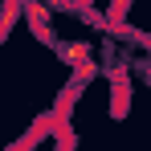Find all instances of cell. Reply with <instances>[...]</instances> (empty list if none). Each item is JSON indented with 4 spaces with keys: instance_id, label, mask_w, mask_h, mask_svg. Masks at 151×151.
<instances>
[{
    "instance_id": "6da1fadb",
    "label": "cell",
    "mask_w": 151,
    "mask_h": 151,
    "mask_svg": "<svg viewBox=\"0 0 151 151\" xmlns=\"http://www.w3.org/2000/svg\"><path fill=\"white\" fill-rule=\"evenodd\" d=\"M17 8L29 17V25H33V33H37V41L57 49V33H53V25H49V8H45V4H33V0H17Z\"/></svg>"
},
{
    "instance_id": "7a4b0ae2",
    "label": "cell",
    "mask_w": 151,
    "mask_h": 151,
    "mask_svg": "<svg viewBox=\"0 0 151 151\" xmlns=\"http://www.w3.org/2000/svg\"><path fill=\"white\" fill-rule=\"evenodd\" d=\"M127 65H119V70H110V94H114V102H110V114L114 119H123L127 110H131V98H127Z\"/></svg>"
},
{
    "instance_id": "3957f363",
    "label": "cell",
    "mask_w": 151,
    "mask_h": 151,
    "mask_svg": "<svg viewBox=\"0 0 151 151\" xmlns=\"http://www.w3.org/2000/svg\"><path fill=\"white\" fill-rule=\"evenodd\" d=\"M57 53H61L74 70H78V65H86V61H94V53H90L86 41H57Z\"/></svg>"
}]
</instances>
